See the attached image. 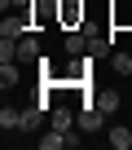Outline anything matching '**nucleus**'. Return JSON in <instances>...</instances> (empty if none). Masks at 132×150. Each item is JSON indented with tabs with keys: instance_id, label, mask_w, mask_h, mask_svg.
Instances as JSON below:
<instances>
[{
	"instance_id": "nucleus-1",
	"label": "nucleus",
	"mask_w": 132,
	"mask_h": 150,
	"mask_svg": "<svg viewBox=\"0 0 132 150\" xmlns=\"http://www.w3.org/2000/svg\"><path fill=\"white\" fill-rule=\"evenodd\" d=\"M27 31H31V9H9L5 22H0V35H5V40H18Z\"/></svg>"
},
{
	"instance_id": "nucleus-2",
	"label": "nucleus",
	"mask_w": 132,
	"mask_h": 150,
	"mask_svg": "<svg viewBox=\"0 0 132 150\" xmlns=\"http://www.w3.org/2000/svg\"><path fill=\"white\" fill-rule=\"evenodd\" d=\"M57 22L62 27H84V0H57Z\"/></svg>"
},
{
	"instance_id": "nucleus-3",
	"label": "nucleus",
	"mask_w": 132,
	"mask_h": 150,
	"mask_svg": "<svg viewBox=\"0 0 132 150\" xmlns=\"http://www.w3.org/2000/svg\"><path fill=\"white\" fill-rule=\"evenodd\" d=\"M44 115H48V106L35 97V102H27L22 106V132H40L44 128Z\"/></svg>"
},
{
	"instance_id": "nucleus-4",
	"label": "nucleus",
	"mask_w": 132,
	"mask_h": 150,
	"mask_svg": "<svg viewBox=\"0 0 132 150\" xmlns=\"http://www.w3.org/2000/svg\"><path fill=\"white\" fill-rule=\"evenodd\" d=\"M101 128H106V110H97L93 102L79 106V132H101Z\"/></svg>"
},
{
	"instance_id": "nucleus-5",
	"label": "nucleus",
	"mask_w": 132,
	"mask_h": 150,
	"mask_svg": "<svg viewBox=\"0 0 132 150\" xmlns=\"http://www.w3.org/2000/svg\"><path fill=\"white\" fill-rule=\"evenodd\" d=\"M75 119H79V110H71L66 102H53V110H48V124L53 128H75Z\"/></svg>"
},
{
	"instance_id": "nucleus-6",
	"label": "nucleus",
	"mask_w": 132,
	"mask_h": 150,
	"mask_svg": "<svg viewBox=\"0 0 132 150\" xmlns=\"http://www.w3.org/2000/svg\"><path fill=\"white\" fill-rule=\"evenodd\" d=\"M88 102H93L97 110H106V115H114V110H119V93H114V88H93V93H88Z\"/></svg>"
},
{
	"instance_id": "nucleus-7",
	"label": "nucleus",
	"mask_w": 132,
	"mask_h": 150,
	"mask_svg": "<svg viewBox=\"0 0 132 150\" xmlns=\"http://www.w3.org/2000/svg\"><path fill=\"white\" fill-rule=\"evenodd\" d=\"M18 62H40V40H35V31L18 35Z\"/></svg>"
},
{
	"instance_id": "nucleus-8",
	"label": "nucleus",
	"mask_w": 132,
	"mask_h": 150,
	"mask_svg": "<svg viewBox=\"0 0 132 150\" xmlns=\"http://www.w3.org/2000/svg\"><path fill=\"white\" fill-rule=\"evenodd\" d=\"M84 35H88L84 57H97V53H106V49H110V35H106V31H84Z\"/></svg>"
},
{
	"instance_id": "nucleus-9",
	"label": "nucleus",
	"mask_w": 132,
	"mask_h": 150,
	"mask_svg": "<svg viewBox=\"0 0 132 150\" xmlns=\"http://www.w3.org/2000/svg\"><path fill=\"white\" fill-rule=\"evenodd\" d=\"M18 84H22V71H18V62H0V88L9 93V88H18Z\"/></svg>"
},
{
	"instance_id": "nucleus-10",
	"label": "nucleus",
	"mask_w": 132,
	"mask_h": 150,
	"mask_svg": "<svg viewBox=\"0 0 132 150\" xmlns=\"http://www.w3.org/2000/svg\"><path fill=\"white\" fill-rule=\"evenodd\" d=\"M84 44H88V35H84V27H75L71 35H66V53H71V57H84Z\"/></svg>"
},
{
	"instance_id": "nucleus-11",
	"label": "nucleus",
	"mask_w": 132,
	"mask_h": 150,
	"mask_svg": "<svg viewBox=\"0 0 132 150\" xmlns=\"http://www.w3.org/2000/svg\"><path fill=\"white\" fill-rule=\"evenodd\" d=\"M0 128H5V132L22 128V110H18V106H5V110H0Z\"/></svg>"
},
{
	"instance_id": "nucleus-12",
	"label": "nucleus",
	"mask_w": 132,
	"mask_h": 150,
	"mask_svg": "<svg viewBox=\"0 0 132 150\" xmlns=\"http://www.w3.org/2000/svg\"><path fill=\"white\" fill-rule=\"evenodd\" d=\"M106 141H110V146H114V150H128V146H132V128H119V124H114V128H110V137H106Z\"/></svg>"
},
{
	"instance_id": "nucleus-13",
	"label": "nucleus",
	"mask_w": 132,
	"mask_h": 150,
	"mask_svg": "<svg viewBox=\"0 0 132 150\" xmlns=\"http://www.w3.org/2000/svg\"><path fill=\"white\" fill-rule=\"evenodd\" d=\"M110 66H114V75H132V53H119V49H114Z\"/></svg>"
},
{
	"instance_id": "nucleus-14",
	"label": "nucleus",
	"mask_w": 132,
	"mask_h": 150,
	"mask_svg": "<svg viewBox=\"0 0 132 150\" xmlns=\"http://www.w3.org/2000/svg\"><path fill=\"white\" fill-rule=\"evenodd\" d=\"M123 22H132V9H128V5H119V9H114V27H123Z\"/></svg>"
}]
</instances>
